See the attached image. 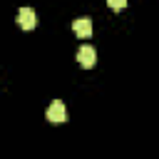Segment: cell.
Segmentation results:
<instances>
[{"instance_id": "cell-1", "label": "cell", "mask_w": 159, "mask_h": 159, "mask_svg": "<svg viewBox=\"0 0 159 159\" xmlns=\"http://www.w3.org/2000/svg\"><path fill=\"white\" fill-rule=\"evenodd\" d=\"M47 119L55 122V124H62V122L67 119V107H65L62 99H55V102L47 107Z\"/></svg>"}, {"instance_id": "cell-2", "label": "cell", "mask_w": 159, "mask_h": 159, "mask_svg": "<svg viewBox=\"0 0 159 159\" xmlns=\"http://www.w3.org/2000/svg\"><path fill=\"white\" fill-rule=\"evenodd\" d=\"M94 60H97V52H94L92 45H82V47L77 50V62H80L82 67H92Z\"/></svg>"}, {"instance_id": "cell-3", "label": "cell", "mask_w": 159, "mask_h": 159, "mask_svg": "<svg viewBox=\"0 0 159 159\" xmlns=\"http://www.w3.org/2000/svg\"><path fill=\"white\" fill-rule=\"evenodd\" d=\"M17 25L22 30H32L35 27V10L32 7H20L17 10Z\"/></svg>"}, {"instance_id": "cell-4", "label": "cell", "mask_w": 159, "mask_h": 159, "mask_svg": "<svg viewBox=\"0 0 159 159\" xmlns=\"http://www.w3.org/2000/svg\"><path fill=\"white\" fill-rule=\"evenodd\" d=\"M72 30H75L77 37H89V35H92V20L82 15V17L72 20Z\"/></svg>"}, {"instance_id": "cell-5", "label": "cell", "mask_w": 159, "mask_h": 159, "mask_svg": "<svg viewBox=\"0 0 159 159\" xmlns=\"http://www.w3.org/2000/svg\"><path fill=\"white\" fill-rule=\"evenodd\" d=\"M107 5H109L112 10H122V7L127 5V0H107Z\"/></svg>"}]
</instances>
